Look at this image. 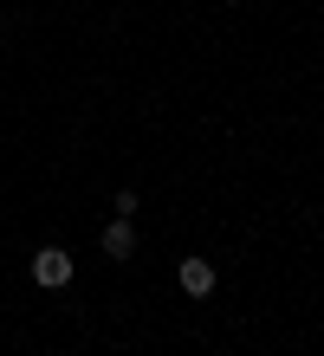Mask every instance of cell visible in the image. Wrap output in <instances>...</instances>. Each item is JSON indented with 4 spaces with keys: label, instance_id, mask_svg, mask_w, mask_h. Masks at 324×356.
Masks as SVG:
<instances>
[{
    "label": "cell",
    "instance_id": "3",
    "mask_svg": "<svg viewBox=\"0 0 324 356\" xmlns=\"http://www.w3.org/2000/svg\"><path fill=\"white\" fill-rule=\"evenodd\" d=\"M182 291H188V298H208V291H214V266L208 259H182Z\"/></svg>",
    "mask_w": 324,
    "mask_h": 356
},
{
    "label": "cell",
    "instance_id": "2",
    "mask_svg": "<svg viewBox=\"0 0 324 356\" xmlns=\"http://www.w3.org/2000/svg\"><path fill=\"white\" fill-rule=\"evenodd\" d=\"M130 253H137V227L117 214L111 227H104V259H130Z\"/></svg>",
    "mask_w": 324,
    "mask_h": 356
},
{
    "label": "cell",
    "instance_id": "1",
    "mask_svg": "<svg viewBox=\"0 0 324 356\" xmlns=\"http://www.w3.org/2000/svg\"><path fill=\"white\" fill-rule=\"evenodd\" d=\"M33 285H46V291L72 285V253H59V246H39V253H33Z\"/></svg>",
    "mask_w": 324,
    "mask_h": 356
}]
</instances>
